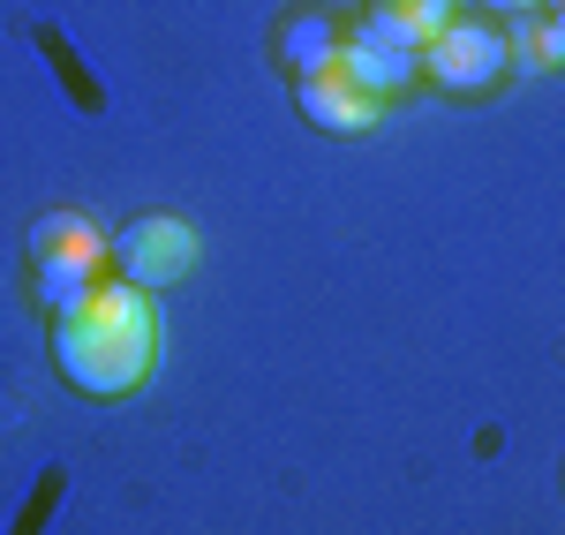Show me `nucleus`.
Here are the masks:
<instances>
[{
	"label": "nucleus",
	"mask_w": 565,
	"mask_h": 535,
	"mask_svg": "<svg viewBox=\"0 0 565 535\" xmlns=\"http://www.w3.org/2000/svg\"><path fill=\"white\" fill-rule=\"evenodd\" d=\"M151 355H159V317L151 295L129 279H98L76 310L53 317V362L90 400H129L151 377Z\"/></svg>",
	"instance_id": "nucleus-1"
},
{
	"label": "nucleus",
	"mask_w": 565,
	"mask_h": 535,
	"mask_svg": "<svg viewBox=\"0 0 565 535\" xmlns=\"http://www.w3.org/2000/svg\"><path fill=\"white\" fill-rule=\"evenodd\" d=\"M31 265H39V310H76L90 287L106 279V234L84 220V212H45L31 226Z\"/></svg>",
	"instance_id": "nucleus-2"
},
{
	"label": "nucleus",
	"mask_w": 565,
	"mask_h": 535,
	"mask_svg": "<svg viewBox=\"0 0 565 535\" xmlns=\"http://www.w3.org/2000/svg\"><path fill=\"white\" fill-rule=\"evenodd\" d=\"M114 271L129 279V287H174L196 271V226L181 220V212H143L114 234Z\"/></svg>",
	"instance_id": "nucleus-3"
},
{
	"label": "nucleus",
	"mask_w": 565,
	"mask_h": 535,
	"mask_svg": "<svg viewBox=\"0 0 565 535\" xmlns=\"http://www.w3.org/2000/svg\"><path fill=\"white\" fill-rule=\"evenodd\" d=\"M423 76H437L445 90H490L505 76V31L482 15H452L430 45H423Z\"/></svg>",
	"instance_id": "nucleus-4"
},
{
	"label": "nucleus",
	"mask_w": 565,
	"mask_h": 535,
	"mask_svg": "<svg viewBox=\"0 0 565 535\" xmlns=\"http://www.w3.org/2000/svg\"><path fill=\"white\" fill-rule=\"evenodd\" d=\"M295 106H302L317 129H332V136H362V129H377V121H385V98H377V90H362L348 68L302 76V84H295Z\"/></svg>",
	"instance_id": "nucleus-5"
},
{
	"label": "nucleus",
	"mask_w": 565,
	"mask_h": 535,
	"mask_svg": "<svg viewBox=\"0 0 565 535\" xmlns=\"http://www.w3.org/2000/svg\"><path fill=\"white\" fill-rule=\"evenodd\" d=\"M452 23V0H370V15H362V39H385V45H407V53H423Z\"/></svg>",
	"instance_id": "nucleus-6"
},
{
	"label": "nucleus",
	"mask_w": 565,
	"mask_h": 535,
	"mask_svg": "<svg viewBox=\"0 0 565 535\" xmlns=\"http://www.w3.org/2000/svg\"><path fill=\"white\" fill-rule=\"evenodd\" d=\"M340 68H348L362 90H399L423 76V53H407V45H385V39H362V31H348V53H340Z\"/></svg>",
	"instance_id": "nucleus-7"
},
{
	"label": "nucleus",
	"mask_w": 565,
	"mask_h": 535,
	"mask_svg": "<svg viewBox=\"0 0 565 535\" xmlns=\"http://www.w3.org/2000/svg\"><path fill=\"white\" fill-rule=\"evenodd\" d=\"M505 68L521 76H543V68H565V15H513L505 23Z\"/></svg>",
	"instance_id": "nucleus-8"
},
{
	"label": "nucleus",
	"mask_w": 565,
	"mask_h": 535,
	"mask_svg": "<svg viewBox=\"0 0 565 535\" xmlns=\"http://www.w3.org/2000/svg\"><path fill=\"white\" fill-rule=\"evenodd\" d=\"M279 53H287V68H295V84H302V76H324V68H340V53H348V31H340L332 15H295V23H287V39H279Z\"/></svg>",
	"instance_id": "nucleus-9"
},
{
	"label": "nucleus",
	"mask_w": 565,
	"mask_h": 535,
	"mask_svg": "<svg viewBox=\"0 0 565 535\" xmlns=\"http://www.w3.org/2000/svg\"><path fill=\"white\" fill-rule=\"evenodd\" d=\"M482 8H498V15H535L543 0H482Z\"/></svg>",
	"instance_id": "nucleus-10"
},
{
	"label": "nucleus",
	"mask_w": 565,
	"mask_h": 535,
	"mask_svg": "<svg viewBox=\"0 0 565 535\" xmlns=\"http://www.w3.org/2000/svg\"><path fill=\"white\" fill-rule=\"evenodd\" d=\"M551 15H565V0H551Z\"/></svg>",
	"instance_id": "nucleus-11"
}]
</instances>
